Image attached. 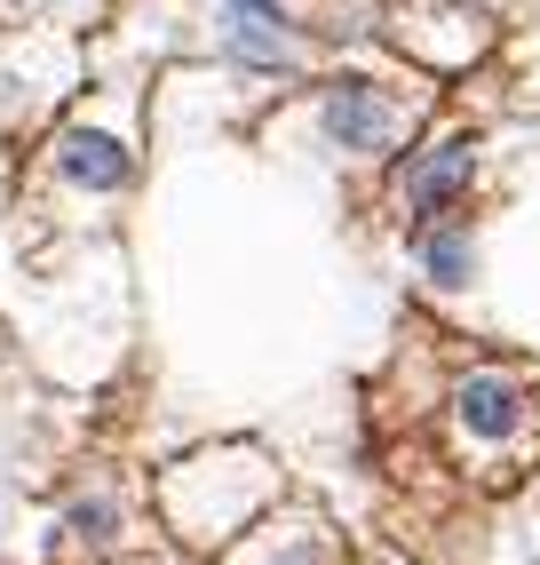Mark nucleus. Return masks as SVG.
Listing matches in <instances>:
<instances>
[{
  "mask_svg": "<svg viewBox=\"0 0 540 565\" xmlns=\"http://www.w3.org/2000/svg\"><path fill=\"white\" fill-rule=\"evenodd\" d=\"M326 136L342 152H390L398 143V104L374 81H334L326 88Z\"/></svg>",
  "mask_w": 540,
  "mask_h": 565,
  "instance_id": "f257e3e1",
  "label": "nucleus"
},
{
  "mask_svg": "<svg viewBox=\"0 0 540 565\" xmlns=\"http://www.w3.org/2000/svg\"><path fill=\"white\" fill-rule=\"evenodd\" d=\"M413 255H421V271L438 287L469 279V232H461V223H413Z\"/></svg>",
  "mask_w": 540,
  "mask_h": 565,
  "instance_id": "39448f33",
  "label": "nucleus"
},
{
  "mask_svg": "<svg viewBox=\"0 0 540 565\" xmlns=\"http://www.w3.org/2000/svg\"><path fill=\"white\" fill-rule=\"evenodd\" d=\"M72 525H80V542H104V534H111V502H80V510H72Z\"/></svg>",
  "mask_w": 540,
  "mask_h": 565,
  "instance_id": "423d86ee",
  "label": "nucleus"
},
{
  "mask_svg": "<svg viewBox=\"0 0 540 565\" xmlns=\"http://www.w3.org/2000/svg\"><path fill=\"white\" fill-rule=\"evenodd\" d=\"M469 175H477V152H469V136H445V143H430L413 168H406V207H413V223H438L461 192H469Z\"/></svg>",
  "mask_w": 540,
  "mask_h": 565,
  "instance_id": "f03ea898",
  "label": "nucleus"
},
{
  "mask_svg": "<svg viewBox=\"0 0 540 565\" xmlns=\"http://www.w3.org/2000/svg\"><path fill=\"white\" fill-rule=\"evenodd\" d=\"M453 414H461V430H469V438H509L517 414H525V398H517L509 374H469L461 398H453Z\"/></svg>",
  "mask_w": 540,
  "mask_h": 565,
  "instance_id": "7ed1b4c3",
  "label": "nucleus"
},
{
  "mask_svg": "<svg viewBox=\"0 0 540 565\" xmlns=\"http://www.w3.org/2000/svg\"><path fill=\"white\" fill-rule=\"evenodd\" d=\"M64 175L72 183H96V192H120V183H128V152H120V143H111V136H64Z\"/></svg>",
  "mask_w": 540,
  "mask_h": 565,
  "instance_id": "20e7f679",
  "label": "nucleus"
}]
</instances>
